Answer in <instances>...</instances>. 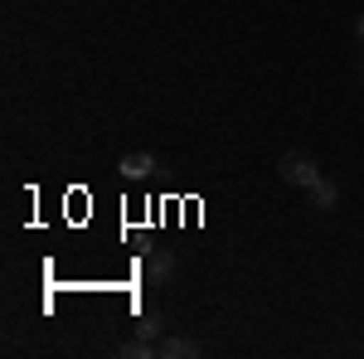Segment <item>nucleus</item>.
<instances>
[{
  "mask_svg": "<svg viewBox=\"0 0 364 359\" xmlns=\"http://www.w3.org/2000/svg\"><path fill=\"white\" fill-rule=\"evenodd\" d=\"M277 175H282V185H291V190H311L321 180V166H316V156H306V151H287L277 161Z\"/></svg>",
  "mask_w": 364,
  "mask_h": 359,
  "instance_id": "1",
  "label": "nucleus"
},
{
  "mask_svg": "<svg viewBox=\"0 0 364 359\" xmlns=\"http://www.w3.org/2000/svg\"><path fill=\"white\" fill-rule=\"evenodd\" d=\"M141 277H146L151 286H161V282H170V277H175V252H170V248L146 252V262H141Z\"/></svg>",
  "mask_w": 364,
  "mask_h": 359,
  "instance_id": "2",
  "label": "nucleus"
},
{
  "mask_svg": "<svg viewBox=\"0 0 364 359\" xmlns=\"http://www.w3.org/2000/svg\"><path fill=\"white\" fill-rule=\"evenodd\" d=\"M117 175H122V180H151V175H156V156H151V151H132V156L117 161Z\"/></svg>",
  "mask_w": 364,
  "mask_h": 359,
  "instance_id": "3",
  "label": "nucleus"
},
{
  "mask_svg": "<svg viewBox=\"0 0 364 359\" xmlns=\"http://www.w3.org/2000/svg\"><path fill=\"white\" fill-rule=\"evenodd\" d=\"M199 355H204V345L195 335H166L161 340V359H199Z\"/></svg>",
  "mask_w": 364,
  "mask_h": 359,
  "instance_id": "4",
  "label": "nucleus"
},
{
  "mask_svg": "<svg viewBox=\"0 0 364 359\" xmlns=\"http://www.w3.org/2000/svg\"><path fill=\"white\" fill-rule=\"evenodd\" d=\"M306 199H311V209H321V214H331V209L340 204V185H336V180H326V175H321V180H316V185L306 190Z\"/></svg>",
  "mask_w": 364,
  "mask_h": 359,
  "instance_id": "5",
  "label": "nucleus"
},
{
  "mask_svg": "<svg viewBox=\"0 0 364 359\" xmlns=\"http://www.w3.org/2000/svg\"><path fill=\"white\" fill-rule=\"evenodd\" d=\"M117 355H122V359H161V345H156V340H146V335H136V340H127Z\"/></svg>",
  "mask_w": 364,
  "mask_h": 359,
  "instance_id": "6",
  "label": "nucleus"
},
{
  "mask_svg": "<svg viewBox=\"0 0 364 359\" xmlns=\"http://www.w3.org/2000/svg\"><path fill=\"white\" fill-rule=\"evenodd\" d=\"M161 331H166V321H161V311H141V321H136V335H146V340H156Z\"/></svg>",
  "mask_w": 364,
  "mask_h": 359,
  "instance_id": "7",
  "label": "nucleus"
},
{
  "mask_svg": "<svg viewBox=\"0 0 364 359\" xmlns=\"http://www.w3.org/2000/svg\"><path fill=\"white\" fill-rule=\"evenodd\" d=\"M355 39H360V44H364V15H360V20H355Z\"/></svg>",
  "mask_w": 364,
  "mask_h": 359,
  "instance_id": "8",
  "label": "nucleus"
},
{
  "mask_svg": "<svg viewBox=\"0 0 364 359\" xmlns=\"http://www.w3.org/2000/svg\"><path fill=\"white\" fill-rule=\"evenodd\" d=\"M360 83H364V58H360Z\"/></svg>",
  "mask_w": 364,
  "mask_h": 359,
  "instance_id": "9",
  "label": "nucleus"
}]
</instances>
